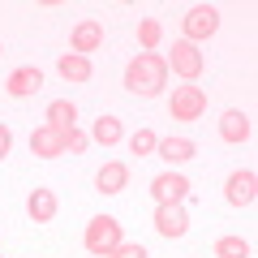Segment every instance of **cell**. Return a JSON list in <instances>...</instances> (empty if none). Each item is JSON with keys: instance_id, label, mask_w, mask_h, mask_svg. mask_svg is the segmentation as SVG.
I'll use <instances>...</instances> for the list:
<instances>
[{"instance_id": "cell-1", "label": "cell", "mask_w": 258, "mask_h": 258, "mask_svg": "<svg viewBox=\"0 0 258 258\" xmlns=\"http://www.w3.org/2000/svg\"><path fill=\"white\" fill-rule=\"evenodd\" d=\"M168 86V60L159 52H138L125 64V91L138 95V99H155Z\"/></svg>"}, {"instance_id": "cell-2", "label": "cell", "mask_w": 258, "mask_h": 258, "mask_svg": "<svg viewBox=\"0 0 258 258\" xmlns=\"http://www.w3.org/2000/svg\"><path fill=\"white\" fill-rule=\"evenodd\" d=\"M82 245H86V254L108 258L112 249L120 245V220H112V215H95V220L86 224V232H82Z\"/></svg>"}, {"instance_id": "cell-3", "label": "cell", "mask_w": 258, "mask_h": 258, "mask_svg": "<svg viewBox=\"0 0 258 258\" xmlns=\"http://www.w3.org/2000/svg\"><path fill=\"white\" fill-rule=\"evenodd\" d=\"M164 60H168V69H172L176 78H185L189 86L198 82V78H203V69H207V56L198 52L194 43H185V39H176V43H172V52H168Z\"/></svg>"}, {"instance_id": "cell-4", "label": "cell", "mask_w": 258, "mask_h": 258, "mask_svg": "<svg viewBox=\"0 0 258 258\" xmlns=\"http://www.w3.org/2000/svg\"><path fill=\"white\" fill-rule=\"evenodd\" d=\"M181 30H185V43L198 47L203 39H211L215 30H220V9H215V5H194L181 18Z\"/></svg>"}, {"instance_id": "cell-5", "label": "cell", "mask_w": 258, "mask_h": 258, "mask_svg": "<svg viewBox=\"0 0 258 258\" xmlns=\"http://www.w3.org/2000/svg\"><path fill=\"white\" fill-rule=\"evenodd\" d=\"M168 116L172 120H203L207 116V91L203 86H176L168 99Z\"/></svg>"}, {"instance_id": "cell-6", "label": "cell", "mask_w": 258, "mask_h": 258, "mask_svg": "<svg viewBox=\"0 0 258 258\" xmlns=\"http://www.w3.org/2000/svg\"><path fill=\"white\" fill-rule=\"evenodd\" d=\"M224 198H228L232 207H254V198H258L254 168H237V172H228V181H224Z\"/></svg>"}, {"instance_id": "cell-7", "label": "cell", "mask_w": 258, "mask_h": 258, "mask_svg": "<svg viewBox=\"0 0 258 258\" xmlns=\"http://www.w3.org/2000/svg\"><path fill=\"white\" fill-rule=\"evenodd\" d=\"M151 194H155L159 207H181L185 198H189V181H185L181 172H159L155 181H151Z\"/></svg>"}, {"instance_id": "cell-8", "label": "cell", "mask_w": 258, "mask_h": 258, "mask_svg": "<svg viewBox=\"0 0 258 258\" xmlns=\"http://www.w3.org/2000/svg\"><path fill=\"white\" fill-rule=\"evenodd\" d=\"M30 155L35 159H60L64 155V138L52 125H39L35 134H30Z\"/></svg>"}, {"instance_id": "cell-9", "label": "cell", "mask_w": 258, "mask_h": 258, "mask_svg": "<svg viewBox=\"0 0 258 258\" xmlns=\"http://www.w3.org/2000/svg\"><path fill=\"white\" fill-rule=\"evenodd\" d=\"M155 232L159 237H185L189 232V215H185V207H159L155 211Z\"/></svg>"}, {"instance_id": "cell-10", "label": "cell", "mask_w": 258, "mask_h": 258, "mask_svg": "<svg viewBox=\"0 0 258 258\" xmlns=\"http://www.w3.org/2000/svg\"><path fill=\"white\" fill-rule=\"evenodd\" d=\"M99 47H103V22L82 18V22L74 26V52L86 56V52H99Z\"/></svg>"}, {"instance_id": "cell-11", "label": "cell", "mask_w": 258, "mask_h": 258, "mask_svg": "<svg viewBox=\"0 0 258 258\" xmlns=\"http://www.w3.org/2000/svg\"><path fill=\"white\" fill-rule=\"evenodd\" d=\"M39 86H43V74H39L35 64H22V69H13V74H9L5 91H9L13 99H26V95H35Z\"/></svg>"}, {"instance_id": "cell-12", "label": "cell", "mask_w": 258, "mask_h": 258, "mask_svg": "<svg viewBox=\"0 0 258 258\" xmlns=\"http://www.w3.org/2000/svg\"><path fill=\"white\" fill-rule=\"evenodd\" d=\"M129 185V168L120 164V159H112V164H103L99 172H95V189L99 194H120Z\"/></svg>"}, {"instance_id": "cell-13", "label": "cell", "mask_w": 258, "mask_h": 258, "mask_svg": "<svg viewBox=\"0 0 258 258\" xmlns=\"http://www.w3.org/2000/svg\"><path fill=\"white\" fill-rule=\"evenodd\" d=\"M249 134H254V125H249V116H245V112L228 108V112L220 116V138H224V142H245Z\"/></svg>"}, {"instance_id": "cell-14", "label": "cell", "mask_w": 258, "mask_h": 258, "mask_svg": "<svg viewBox=\"0 0 258 258\" xmlns=\"http://www.w3.org/2000/svg\"><path fill=\"white\" fill-rule=\"evenodd\" d=\"M159 159H168V164H185V159L198 155V147H194V138H181V134H172V138H159Z\"/></svg>"}, {"instance_id": "cell-15", "label": "cell", "mask_w": 258, "mask_h": 258, "mask_svg": "<svg viewBox=\"0 0 258 258\" xmlns=\"http://www.w3.org/2000/svg\"><path fill=\"white\" fill-rule=\"evenodd\" d=\"M47 125H52L56 134L78 129V108H74L69 99H52V103H47Z\"/></svg>"}, {"instance_id": "cell-16", "label": "cell", "mask_w": 258, "mask_h": 258, "mask_svg": "<svg viewBox=\"0 0 258 258\" xmlns=\"http://www.w3.org/2000/svg\"><path fill=\"white\" fill-rule=\"evenodd\" d=\"M56 69H60V78H64V82H91V56L64 52L60 60H56Z\"/></svg>"}, {"instance_id": "cell-17", "label": "cell", "mask_w": 258, "mask_h": 258, "mask_svg": "<svg viewBox=\"0 0 258 258\" xmlns=\"http://www.w3.org/2000/svg\"><path fill=\"white\" fill-rule=\"evenodd\" d=\"M56 207H60V203H56L52 189H35V194H30V203H26V211H30V220H35V224H47L56 215Z\"/></svg>"}, {"instance_id": "cell-18", "label": "cell", "mask_w": 258, "mask_h": 258, "mask_svg": "<svg viewBox=\"0 0 258 258\" xmlns=\"http://www.w3.org/2000/svg\"><path fill=\"white\" fill-rule=\"evenodd\" d=\"M91 138L99 142V147H116V142H120V120L116 116H99L91 125Z\"/></svg>"}, {"instance_id": "cell-19", "label": "cell", "mask_w": 258, "mask_h": 258, "mask_svg": "<svg viewBox=\"0 0 258 258\" xmlns=\"http://www.w3.org/2000/svg\"><path fill=\"white\" fill-rule=\"evenodd\" d=\"M159 39H164V26H159V18H142V22H138V43L147 47V52H155Z\"/></svg>"}, {"instance_id": "cell-20", "label": "cell", "mask_w": 258, "mask_h": 258, "mask_svg": "<svg viewBox=\"0 0 258 258\" xmlns=\"http://www.w3.org/2000/svg\"><path fill=\"white\" fill-rule=\"evenodd\" d=\"M215 258H249V241L245 237H220L215 241Z\"/></svg>"}, {"instance_id": "cell-21", "label": "cell", "mask_w": 258, "mask_h": 258, "mask_svg": "<svg viewBox=\"0 0 258 258\" xmlns=\"http://www.w3.org/2000/svg\"><path fill=\"white\" fill-rule=\"evenodd\" d=\"M155 147H159V138L155 134H151V129H138V134H134V138H129V151H134V155H155Z\"/></svg>"}, {"instance_id": "cell-22", "label": "cell", "mask_w": 258, "mask_h": 258, "mask_svg": "<svg viewBox=\"0 0 258 258\" xmlns=\"http://www.w3.org/2000/svg\"><path fill=\"white\" fill-rule=\"evenodd\" d=\"M60 138H64V155H82L86 151V134L82 129H69V134H60Z\"/></svg>"}, {"instance_id": "cell-23", "label": "cell", "mask_w": 258, "mask_h": 258, "mask_svg": "<svg viewBox=\"0 0 258 258\" xmlns=\"http://www.w3.org/2000/svg\"><path fill=\"white\" fill-rule=\"evenodd\" d=\"M108 258H147V249H142L138 245V241H120V245L116 249H112V254Z\"/></svg>"}, {"instance_id": "cell-24", "label": "cell", "mask_w": 258, "mask_h": 258, "mask_svg": "<svg viewBox=\"0 0 258 258\" xmlns=\"http://www.w3.org/2000/svg\"><path fill=\"white\" fill-rule=\"evenodd\" d=\"M9 147H13V134H9V125H0V159L9 155Z\"/></svg>"}, {"instance_id": "cell-25", "label": "cell", "mask_w": 258, "mask_h": 258, "mask_svg": "<svg viewBox=\"0 0 258 258\" xmlns=\"http://www.w3.org/2000/svg\"><path fill=\"white\" fill-rule=\"evenodd\" d=\"M0 52H5V47H0Z\"/></svg>"}, {"instance_id": "cell-26", "label": "cell", "mask_w": 258, "mask_h": 258, "mask_svg": "<svg viewBox=\"0 0 258 258\" xmlns=\"http://www.w3.org/2000/svg\"><path fill=\"white\" fill-rule=\"evenodd\" d=\"M91 258H95V254H91Z\"/></svg>"}]
</instances>
